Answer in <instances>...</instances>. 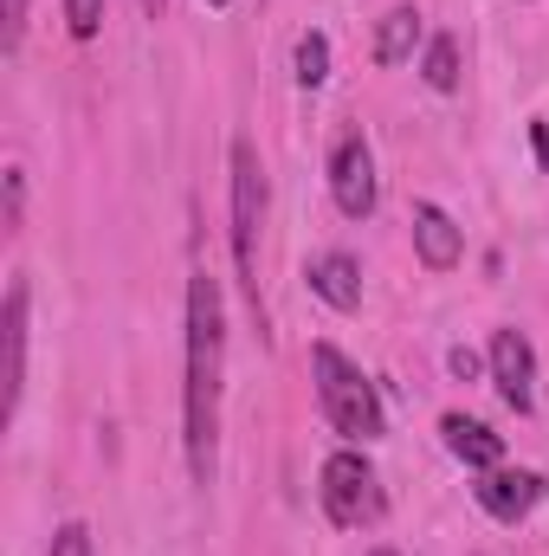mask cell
Segmentation results:
<instances>
[{
    "label": "cell",
    "instance_id": "13",
    "mask_svg": "<svg viewBox=\"0 0 549 556\" xmlns=\"http://www.w3.org/2000/svg\"><path fill=\"white\" fill-rule=\"evenodd\" d=\"M323 78H330V39H323V33H304V39H297V85L317 91Z\"/></svg>",
    "mask_w": 549,
    "mask_h": 556
},
{
    "label": "cell",
    "instance_id": "6",
    "mask_svg": "<svg viewBox=\"0 0 549 556\" xmlns=\"http://www.w3.org/2000/svg\"><path fill=\"white\" fill-rule=\"evenodd\" d=\"M330 194L349 220H369L375 214V155L362 137H343L330 149Z\"/></svg>",
    "mask_w": 549,
    "mask_h": 556
},
{
    "label": "cell",
    "instance_id": "18",
    "mask_svg": "<svg viewBox=\"0 0 549 556\" xmlns=\"http://www.w3.org/2000/svg\"><path fill=\"white\" fill-rule=\"evenodd\" d=\"M20 201H26V175L7 168V227H20Z\"/></svg>",
    "mask_w": 549,
    "mask_h": 556
},
{
    "label": "cell",
    "instance_id": "17",
    "mask_svg": "<svg viewBox=\"0 0 549 556\" xmlns=\"http://www.w3.org/2000/svg\"><path fill=\"white\" fill-rule=\"evenodd\" d=\"M52 556H91V531H85V525H59Z\"/></svg>",
    "mask_w": 549,
    "mask_h": 556
},
{
    "label": "cell",
    "instance_id": "11",
    "mask_svg": "<svg viewBox=\"0 0 549 556\" xmlns=\"http://www.w3.org/2000/svg\"><path fill=\"white\" fill-rule=\"evenodd\" d=\"M26 395V278L7 285V420L20 415Z\"/></svg>",
    "mask_w": 549,
    "mask_h": 556
},
{
    "label": "cell",
    "instance_id": "16",
    "mask_svg": "<svg viewBox=\"0 0 549 556\" xmlns=\"http://www.w3.org/2000/svg\"><path fill=\"white\" fill-rule=\"evenodd\" d=\"M20 33H26V0H0V46L13 52Z\"/></svg>",
    "mask_w": 549,
    "mask_h": 556
},
{
    "label": "cell",
    "instance_id": "8",
    "mask_svg": "<svg viewBox=\"0 0 549 556\" xmlns=\"http://www.w3.org/2000/svg\"><path fill=\"white\" fill-rule=\"evenodd\" d=\"M413 253H420V266H426V273H452V266H459L465 233L452 227V214H446V207H433V201H420V207H413Z\"/></svg>",
    "mask_w": 549,
    "mask_h": 556
},
{
    "label": "cell",
    "instance_id": "1",
    "mask_svg": "<svg viewBox=\"0 0 549 556\" xmlns=\"http://www.w3.org/2000/svg\"><path fill=\"white\" fill-rule=\"evenodd\" d=\"M220 389H227V298L220 278H188V389H181V420H188V472L194 485H214V453H220Z\"/></svg>",
    "mask_w": 549,
    "mask_h": 556
},
{
    "label": "cell",
    "instance_id": "3",
    "mask_svg": "<svg viewBox=\"0 0 549 556\" xmlns=\"http://www.w3.org/2000/svg\"><path fill=\"white\" fill-rule=\"evenodd\" d=\"M259 227H266V168L253 155V142H233V266L240 285L259 311Z\"/></svg>",
    "mask_w": 549,
    "mask_h": 556
},
{
    "label": "cell",
    "instance_id": "19",
    "mask_svg": "<svg viewBox=\"0 0 549 556\" xmlns=\"http://www.w3.org/2000/svg\"><path fill=\"white\" fill-rule=\"evenodd\" d=\"M446 369H452L459 382H472V376H478V356H472V350L459 343V350H446Z\"/></svg>",
    "mask_w": 549,
    "mask_h": 556
},
{
    "label": "cell",
    "instance_id": "10",
    "mask_svg": "<svg viewBox=\"0 0 549 556\" xmlns=\"http://www.w3.org/2000/svg\"><path fill=\"white\" fill-rule=\"evenodd\" d=\"M304 278H310V291H317L330 311H356V304H362V266H356L349 253H317Z\"/></svg>",
    "mask_w": 549,
    "mask_h": 556
},
{
    "label": "cell",
    "instance_id": "5",
    "mask_svg": "<svg viewBox=\"0 0 549 556\" xmlns=\"http://www.w3.org/2000/svg\"><path fill=\"white\" fill-rule=\"evenodd\" d=\"M485 369H491V382H498L505 408H518V415H531V408H537V350H531V337H524V330H498V337H491V350H485Z\"/></svg>",
    "mask_w": 549,
    "mask_h": 556
},
{
    "label": "cell",
    "instance_id": "20",
    "mask_svg": "<svg viewBox=\"0 0 549 556\" xmlns=\"http://www.w3.org/2000/svg\"><path fill=\"white\" fill-rule=\"evenodd\" d=\"M531 149H537V162H549V124H537V130H531Z\"/></svg>",
    "mask_w": 549,
    "mask_h": 556
},
{
    "label": "cell",
    "instance_id": "15",
    "mask_svg": "<svg viewBox=\"0 0 549 556\" xmlns=\"http://www.w3.org/2000/svg\"><path fill=\"white\" fill-rule=\"evenodd\" d=\"M65 26H72V39H98V26H104V0H65Z\"/></svg>",
    "mask_w": 549,
    "mask_h": 556
},
{
    "label": "cell",
    "instance_id": "22",
    "mask_svg": "<svg viewBox=\"0 0 549 556\" xmlns=\"http://www.w3.org/2000/svg\"><path fill=\"white\" fill-rule=\"evenodd\" d=\"M369 556H401V551H369Z\"/></svg>",
    "mask_w": 549,
    "mask_h": 556
},
{
    "label": "cell",
    "instance_id": "2",
    "mask_svg": "<svg viewBox=\"0 0 549 556\" xmlns=\"http://www.w3.org/2000/svg\"><path fill=\"white\" fill-rule=\"evenodd\" d=\"M310 382H317V408H323V420H330L343 440H375V433L388 427L375 382H369L336 343H310Z\"/></svg>",
    "mask_w": 549,
    "mask_h": 556
},
{
    "label": "cell",
    "instance_id": "7",
    "mask_svg": "<svg viewBox=\"0 0 549 556\" xmlns=\"http://www.w3.org/2000/svg\"><path fill=\"white\" fill-rule=\"evenodd\" d=\"M472 492H478V505H485L498 525H524V518L537 511V498H544V479L524 472V466H518V472H511V466H491Z\"/></svg>",
    "mask_w": 549,
    "mask_h": 556
},
{
    "label": "cell",
    "instance_id": "12",
    "mask_svg": "<svg viewBox=\"0 0 549 556\" xmlns=\"http://www.w3.org/2000/svg\"><path fill=\"white\" fill-rule=\"evenodd\" d=\"M413 46H420V13L413 7L382 13V26H375V65H408Z\"/></svg>",
    "mask_w": 549,
    "mask_h": 556
},
{
    "label": "cell",
    "instance_id": "14",
    "mask_svg": "<svg viewBox=\"0 0 549 556\" xmlns=\"http://www.w3.org/2000/svg\"><path fill=\"white\" fill-rule=\"evenodd\" d=\"M426 85H433V91H459V39L439 33V39L426 46Z\"/></svg>",
    "mask_w": 549,
    "mask_h": 556
},
{
    "label": "cell",
    "instance_id": "9",
    "mask_svg": "<svg viewBox=\"0 0 549 556\" xmlns=\"http://www.w3.org/2000/svg\"><path fill=\"white\" fill-rule=\"evenodd\" d=\"M439 433H446V453H452V459H465L472 472H491V466H505V433H491L485 420L446 415V420H439Z\"/></svg>",
    "mask_w": 549,
    "mask_h": 556
},
{
    "label": "cell",
    "instance_id": "21",
    "mask_svg": "<svg viewBox=\"0 0 549 556\" xmlns=\"http://www.w3.org/2000/svg\"><path fill=\"white\" fill-rule=\"evenodd\" d=\"M162 7H168V0H142V13H149V20H162Z\"/></svg>",
    "mask_w": 549,
    "mask_h": 556
},
{
    "label": "cell",
    "instance_id": "23",
    "mask_svg": "<svg viewBox=\"0 0 549 556\" xmlns=\"http://www.w3.org/2000/svg\"><path fill=\"white\" fill-rule=\"evenodd\" d=\"M207 7H233V0H207Z\"/></svg>",
    "mask_w": 549,
    "mask_h": 556
},
{
    "label": "cell",
    "instance_id": "4",
    "mask_svg": "<svg viewBox=\"0 0 549 556\" xmlns=\"http://www.w3.org/2000/svg\"><path fill=\"white\" fill-rule=\"evenodd\" d=\"M317 498H323L330 525H343V531H362V525H375V518H382L375 466H369L356 446H343V453H330V459H323V472H317Z\"/></svg>",
    "mask_w": 549,
    "mask_h": 556
}]
</instances>
